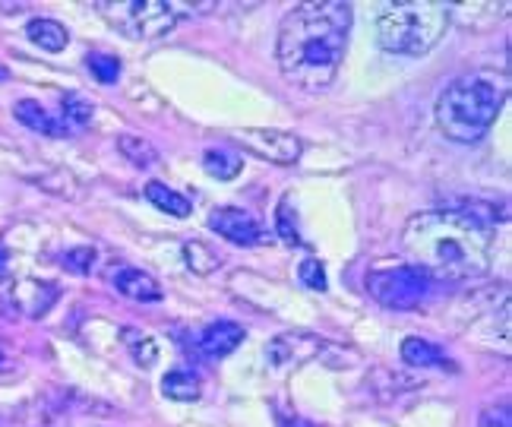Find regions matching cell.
<instances>
[{
    "label": "cell",
    "instance_id": "cell-9",
    "mask_svg": "<svg viewBox=\"0 0 512 427\" xmlns=\"http://www.w3.org/2000/svg\"><path fill=\"white\" fill-rule=\"evenodd\" d=\"M209 228L215 235H222L225 241L238 244V247H256L263 244L269 235L263 222L253 216L247 209H238V206H222V209H212L209 216Z\"/></svg>",
    "mask_w": 512,
    "mask_h": 427
},
{
    "label": "cell",
    "instance_id": "cell-28",
    "mask_svg": "<svg viewBox=\"0 0 512 427\" xmlns=\"http://www.w3.org/2000/svg\"><path fill=\"white\" fill-rule=\"evenodd\" d=\"M10 276V254H7V247L0 244V282H4Z\"/></svg>",
    "mask_w": 512,
    "mask_h": 427
},
{
    "label": "cell",
    "instance_id": "cell-7",
    "mask_svg": "<svg viewBox=\"0 0 512 427\" xmlns=\"http://www.w3.org/2000/svg\"><path fill=\"white\" fill-rule=\"evenodd\" d=\"M234 143H241L247 152L260 155V159L275 162V165H294V162L301 159V152H304V143L294 137V133L263 130V127L234 130Z\"/></svg>",
    "mask_w": 512,
    "mask_h": 427
},
{
    "label": "cell",
    "instance_id": "cell-10",
    "mask_svg": "<svg viewBox=\"0 0 512 427\" xmlns=\"http://www.w3.org/2000/svg\"><path fill=\"white\" fill-rule=\"evenodd\" d=\"M244 339H247V329L241 323H234V320H215V323H209L203 329L200 352L206 358H212V361H219V358H228Z\"/></svg>",
    "mask_w": 512,
    "mask_h": 427
},
{
    "label": "cell",
    "instance_id": "cell-12",
    "mask_svg": "<svg viewBox=\"0 0 512 427\" xmlns=\"http://www.w3.org/2000/svg\"><path fill=\"white\" fill-rule=\"evenodd\" d=\"M57 295H61V288L51 285V282H38V279H26L13 288V301L23 307V314L29 317H42L54 307Z\"/></svg>",
    "mask_w": 512,
    "mask_h": 427
},
{
    "label": "cell",
    "instance_id": "cell-8",
    "mask_svg": "<svg viewBox=\"0 0 512 427\" xmlns=\"http://www.w3.org/2000/svg\"><path fill=\"white\" fill-rule=\"evenodd\" d=\"M320 355H323V339L313 333H304V329L282 333L266 345V361L275 367V371H291V367H301Z\"/></svg>",
    "mask_w": 512,
    "mask_h": 427
},
{
    "label": "cell",
    "instance_id": "cell-30",
    "mask_svg": "<svg viewBox=\"0 0 512 427\" xmlns=\"http://www.w3.org/2000/svg\"><path fill=\"white\" fill-rule=\"evenodd\" d=\"M4 76H7V73H4V70H0V80H4Z\"/></svg>",
    "mask_w": 512,
    "mask_h": 427
},
{
    "label": "cell",
    "instance_id": "cell-18",
    "mask_svg": "<svg viewBox=\"0 0 512 427\" xmlns=\"http://www.w3.org/2000/svg\"><path fill=\"white\" fill-rule=\"evenodd\" d=\"M162 393L174 402H196L203 393V383L190 371H168L162 377Z\"/></svg>",
    "mask_w": 512,
    "mask_h": 427
},
{
    "label": "cell",
    "instance_id": "cell-27",
    "mask_svg": "<svg viewBox=\"0 0 512 427\" xmlns=\"http://www.w3.org/2000/svg\"><path fill=\"white\" fill-rule=\"evenodd\" d=\"M512 415H509V402H497V405H487L478 418V427H509Z\"/></svg>",
    "mask_w": 512,
    "mask_h": 427
},
{
    "label": "cell",
    "instance_id": "cell-13",
    "mask_svg": "<svg viewBox=\"0 0 512 427\" xmlns=\"http://www.w3.org/2000/svg\"><path fill=\"white\" fill-rule=\"evenodd\" d=\"M13 114H16V121L23 124V127L35 130V133H45V137H67V133H70L67 121H57L51 111H45L42 105L32 102V99L16 102Z\"/></svg>",
    "mask_w": 512,
    "mask_h": 427
},
{
    "label": "cell",
    "instance_id": "cell-5",
    "mask_svg": "<svg viewBox=\"0 0 512 427\" xmlns=\"http://www.w3.org/2000/svg\"><path fill=\"white\" fill-rule=\"evenodd\" d=\"M95 10L117 32L136 38V42H155L177 23L174 4H165V0H102V4H95Z\"/></svg>",
    "mask_w": 512,
    "mask_h": 427
},
{
    "label": "cell",
    "instance_id": "cell-15",
    "mask_svg": "<svg viewBox=\"0 0 512 427\" xmlns=\"http://www.w3.org/2000/svg\"><path fill=\"white\" fill-rule=\"evenodd\" d=\"M241 149L234 146H212L203 152V168L212 174L215 181H234L241 174Z\"/></svg>",
    "mask_w": 512,
    "mask_h": 427
},
{
    "label": "cell",
    "instance_id": "cell-1",
    "mask_svg": "<svg viewBox=\"0 0 512 427\" xmlns=\"http://www.w3.org/2000/svg\"><path fill=\"white\" fill-rule=\"evenodd\" d=\"M490 222L471 206L430 209L411 216L402 231L405 254L418 269L446 285L478 282L494 263Z\"/></svg>",
    "mask_w": 512,
    "mask_h": 427
},
{
    "label": "cell",
    "instance_id": "cell-19",
    "mask_svg": "<svg viewBox=\"0 0 512 427\" xmlns=\"http://www.w3.org/2000/svg\"><path fill=\"white\" fill-rule=\"evenodd\" d=\"M121 339H124V348L130 352V358L140 367H152L159 361V342H155L149 333H143V329H121Z\"/></svg>",
    "mask_w": 512,
    "mask_h": 427
},
{
    "label": "cell",
    "instance_id": "cell-20",
    "mask_svg": "<svg viewBox=\"0 0 512 427\" xmlns=\"http://www.w3.org/2000/svg\"><path fill=\"white\" fill-rule=\"evenodd\" d=\"M184 260L193 269L196 276H209L222 266V254H215L212 247H206L203 241H187L184 244Z\"/></svg>",
    "mask_w": 512,
    "mask_h": 427
},
{
    "label": "cell",
    "instance_id": "cell-23",
    "mask_svg": "<svg viewBox=\"0 0 512 427\" xmlns=\"http://www.w3.org/2000/svg\"><path fill=\"white\" fill-rule=\"evenodd\" d=\"M64 118L70 121V130L73 127H86L89 121H92V102H86L83 95H76V92H70V95H64Z\"/></svg>",
    "mask_w": 512,
    "mask_h": 427
},
{
    "label": "cell",
    "instance_id": "cell-26",
    "mask_svg": "<svg viewBox=\"0 0 512 427\" xmlns=\"http://www.w3.org/2000/svg\"><path fill=\"white\" fill-rule=\"evenodd\" d=\"M298 279L307 285V288H313V291H326V269H323V263L320 260H304L301 263V269H298Z\"/></svg>",
    "mask_w": 512,
    "mask_h": 427
},
{
    "label": "cell",
    "instance_id": "cell-29",
    "mask_svg": "<svg viewBox=\"0 0 512 427\" xmlns=\"http://www.w3.org/2000/svg\"><path fill=\"white\" fill-rule=\"evenodd\" d=\"M10 367V361H7V355H4V348H0V371H7Z\"/></svg>",
    "mask_w": 512,
    "mask_h": 427
},
{
    "label": "cell",
    "instance_id": "cell-2",
    "mask_svg": "<svg viewBox=\"0 0 512 427\" xmlns=\"http://www.w3.org/2000/svg\"><path fill=\"white\" fill-rule=\"evenodd\" d=\"M351 32V7L342 0H313L294 7L279 29V70L288 83L320 92L336 83Z\"/></svg>",
    "mask_w": 512,
    "mask_h": 427
},
{
    "label": "cell",
    "instance_id": "cell-4",
    "mask_svg": "<svg viewBox=\"0 0 512 427\" xmlns=\"http://www.w3.org/2000/svg\"><path fill=\"white\" fill-rule=\"evenodd\" d=\"M452 23V4L443 0H402L386 4L377 19V38L389 54L421 57L433 51Z\"/></svg>",
    "mask_w": 512,
    "mask_h": 427
},
{
    "label": "cell",
    "instance_id": "cell-6",
    "mask_svg": "<svg viewBox=\"0 0 512 427\" xmlns=\"http://www.w3.org/2000/svg\"><path fill=\"white\" fill-rule=\"evenodd\" d=\"M433 285H437V282H433L418 266L373 269V273L367 276L370 298L377 301L380 307H389V310H415V307H421L430 298Z\"/></svg>",
    "mask_w": 512,
    "mask_h": 427
},
{
    "label": "cell",
    "instance_id": "cell-14",
    "mask_svg": "<svg viewBox=\"0 0 512 427\" xmlns=\"http://www.w3.org/2000/svg\"><path fill=\"white\" fill-rule=\"evenodd\" d=\"M26 35H29V42H32V45H38V48L48 51V54L64 51V48H67V42H70L67 29H64L61 23H57V19H48V16L29 19Z\"/></svg>",
    "mask_w": 512,
    "mask_h": 427
},
{
    "label": "cell",
    "instance_id": "cell-17",
    "mask_svg": "<svg viewBox=\"0 0 512 427\" xmlns=\"http://www.w3.org/2000/svg\"><path fill=\"white\" fill-rule=\"evenodd\" d=\"M402 361L411 367H440V364H446V355L437 342L421 339V336H408L402 342Z\"/></svg>",
    "mask_w": 512,
    "mask_h": 427
},
{
    "label": "cell",
    "instance_id": "cell-3",
    "mask_svg": "<svg viewBox=\"0 0 512 427\" xmlns=\"http://www.w3.org/2000/svg\"><path fill=\"white\" fill-rule=\"evenodd\" d=\"M503 108V89L494 76L465 73L452 80L437 99V127L452 143H478L494 127Z\"/></svg>",
    "mask_w": 512,
    "mask_h": 427
},
{
    "label": "cell",
    "instance_id": "cell-22",
    "mask_svg": "<svg viewBox=\"0 0 512 427\" xmlns=\"http://www.w3.org/2000/svg\"><path fill=\"white\" fill-rule=\"evenodd\" d=\"M117 149H121L127 159L133 162V165H140V168H149L152 162H155V149L146 143V140H140V137H130V133H124V137H117Z\"/></svg>",
    "mask_w": 512,
    "mask_h": 427
},
{
    "label": "cell",
    "instance_id": "cell-25",
    "mask_svg": "<svg viewBox=\"0 0 512 427\" xmlns=\"http://www.w3.org/2000/svg\"><path fill=\"white\" fill-rule=\"evenodd\" d=\"M95 247H73L64 254V266L73 269L76 276H89L92 273V266H95Z\"/></svg>",
    "mask_w": 512,
    "mask_h": 427
},
{
    "label": "cell",
    "instance_id": "cell-21",
    "mask_svg": "<svg viewBox=\"0 0 512 427\" xmlns=\"http://www.w3.org/2000/svg\"><path fill=\"white\" fill-rule=\"evenodd\" d=\"M86 67H89V73L95 76L98 83H105V86H111V83H117L121 80V61H117L114 54H89L86 57Z\"/></svg>",
    "mask_w": 512,
    "mask_h": 427
},
{
    "label": "cell",
    "instance_id": "cell-11",
    "mask_svg": "<svg viewBox=\"0 0 512 427\" xmlns=\"http://www.w3.org/2000/svg\"><path fill=\"white\" fill-rule=\"evenodd\" d=\"M114 288L121 291L124 298H130V301H143V304L162 301V285L155 282L149 273H143V269H133V266L117 269V273H114Z\"/></svg>",
    "mask_w": 512,
    "mask_h": 427
},
{
    "label": "cell",
    "instance_id": "cell-24",
    "mask_svg": "<svg viewBox=\"0 0 512 427\" xmlns=\"http://www.w3.org/2000/svg\"><path fill=\"white\" fill-rule=\"evenodd\" d=\"M275 231H279V238L288 241V244H298L301 235H298V222H294V212H291V203L282 200L279 203V212H275Z\"/></svg>",
    "mask_w": 512,
    "mask_h": 427
},
{
    "label": "cell",
    "instance_id": "cell-16",
    "mask_svg": "<svg viewBox=\"0 0 512 427\" xmlns=\"http://www.w3.org/2000/svg\"><path fill=\"white\" fill-rule=\"evenodd\" d=\"M146 200L152 206H159L162 212H168V216H177V219H187L190 212H193V206H190V200L184 197V193L171 190L162 181H149L146 184Z\"/></svg>",
    "mask_w": 512,
    "mask_h": 427
}]
</instances>
